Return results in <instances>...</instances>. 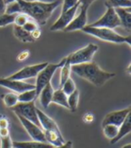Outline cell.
<instances>
[{
  "label": "cell",
  "mask_w": 131,
  "mask_h": 148,
  "mask_svg": "<svg viewBox=\"0 0 131 148\" xmlns=\"http://www.w3.org/2000/svg\"><path fill=\"white\" fill-rule=\"evenodd\" d=\"M62 4V0H55L52 3H41V2H29L24 0L8 4L6 5L5 14H24L33 20L38 25H44L53 12Z\"/></svg>",
  "instance_id": "cell-1"
},
{
  "label": "cell",
  "mask_w": 131,
  "mask_h": 148,
  "mask_svg": "<svg viewBox=\"0 0 131 148\" xmlns=\"http://www.w3.org/2000/svg\"><path fill=\"white\" fill-rule=\"evenodd\" d=\"M71 72L75 74L82 79L90 82L92 84L101 87L105 84L109 80L114 77L116 75L104 71L98 64L95 62H89L80 65L71 66Z\"/></svg>",
  "instance_id": "cell-2"
},
{
  "label": "cell",
  "mask_w": 131,
  "mask_h": 148,
  "mask_svg": "<svg viewBox=\"0 0 131 148\" xmlns=\"http://www.w3.org/2000/svg\"><path fill=\"white\" fill-rule=\"evenodd\" d=\"M82 31L87 34H89V35L93 36L103 41L115 43V44L127 43L128 46L131 45L130 33L127 36H123L116 32L114 30L108 29V28H101V27H91L89 25H86Z\"/></svg>",
  "instance_id": "cell-3"
},
{
  "label": "cell",
  "mask_w": 131,
  "mask_h": 148,
  "mask_svg": "<svg viewBox=\"0 0 131 148\" xmlns=\"http://www.w3.org/2000/svg\"><path fill=\"white\" fill-rule=\"evenodd\" d=\"M66 62V58H64L60 62L58 63H48V65L42 69V70L36 76V83H35V91L37 97L40 91L44 87L51 82L52 77L58 69L61 68Z\"/></svg>",
  "instance_id": "cell-4"
},
{
  "label": "cell",
  "mask_w": 131,
  "mask_h": 148,
  "mask_svg": "<svg viewBox=\"0 0 131 148\" xmlns=\"http://www.w3.org/2000/svg\"><path fill=\"white\" fill-rule=\"evenodd\" d=\"M98 49L99 47L97 45L93 44V43H90V44L86 45L85 47L79 49L78 50L73 52V53L69 54L67 57V58L71 66L89 63L92 62L93 58L96 52L98 51Z\"/></svg>",
  "instance_id": "cell-5"
},
{
  "label": "cell",
  "mask_w": 131,
  "mask_h": 148,
  "mask_svg": "<svg viewBox=\"0 0 131 148\" xmlns=\"http://www.w3.org/2000/svg\"><path fill=\"white\" fill-rule=\"evenodd\" d=\"M11 110L15 113L16 116H21L40 127L34 101L18 102L14 107L11 108Z\"/></svg>",
  "instance_id": "cell-6"
},
{
  "label": "cell",
  "mask_w": 131,
  "mask_h": 148,
  "mask_svg": "<svg viewBox=\"0 0 131 148\" xmlns=\"http://www.w3.org/2000/svg\"><path fill=\"white\" fill-rule=\"evenodd\" d=\"M106 12L104 14L98 19L96 22L89 24L91 27H101V28H108L114 30L117 27L120 26V22L118 17V14H116L115 8L106 6Z\"/></svg>",
  "instance_id": "cell-7"
},
{
  "label": "cell",
  "mask_w": 131,
  "mask_h": 148,
  "mask_svg": "<svg viewBox=\"0 0 131 148\" xmlns=\"http://www.w3.org/2000/svg\"><path fill=\"white\" fill-rule=\"evenodd\" d=\"M48 63L49 62H42L35 65L24 66L22 69H20L19 71L11 75L8 78L12 80H20V81H24L26 79H30V78H34L48 65Z\"/></svg>",
  "instance_id": "cell-8"
},
{
  "label": "cell",
  "mask_w": 131,
  "mask_h": 148,
  "mask_svg": "<svg viewBox=\"0 0 131 148\" xmlns=\"http://www.w3.org/2000/svg\"><path fill=\"white\" fill-rule=\"evenodd\" d=\"M88 9H89V7L79 5V7H78V10H77L75 16L71 21V23L64 29V32H70L80 31V30L82 31L87 25V21H88V17H87Z\"/></svg>",
  "instance_id": "cell-9"
},
{
  "label": "cell",
  "mask_w": 131,
  "mask_h": 148,
  "mask_svg": "<svg viewBox=\"0 0 131 148\" xmlns=\"http://www.w3.org/2000/svg\"><path fill=\"white\" fill-rule=\"evenodd\" d=\"M0 86L9 89L13 91V92H15L17 94L29 90L35 89V84L26 83L24 81H20V80H12L9 79L8 77L0 78Z\"/></svg>",
  "instance_id": "cell-10"
},
{
  "label": "cell",
  "mask_w": 131,
  "mask_h": 148,
  "mask_svg": "<svg viewBox=\"0 0 131 148\" xmlns=\"http://www.w3.org/2000/svg\"><path fill=\"white\" fill-rule=\"evenodd\" d=\"M79 5L78 4L75 6H74L71 9H69L66 12L61 13L60 16L58 17V19L52 24V26L50 27V31L51 32H57V31H64V29L67 27V26L71 23V21L74 19V17L75 16L78 7H79Z\"/></svg>",
  "instance_id": "cell-11"
},
{
  "label": "cell",
  "mask_w": 131,
  "mask_h": 148,
  "mask_svg": "<svg viewBox=\"0 0 131 148\" xmlns=\"http://www.w3.org/2000/svg\"><path fill=\"white\" fill-rule=\"evenodd\" d=\"M17 118L19 119L21 124L26 130V132L29 134V136L33 139L34 141H38V142H46L44 132L41 127H38L34 123L31 122V121L27 120L26 119L21 117V116H17Z\"/></svg>",
  "instance_id": "cell-12"
},
{
  "label": "cell",
  "mask_w": 131,
  "mask_h": 148,
  "mask_svg": "<svg viewBox=\"0 0 131 148\" xmlns=\"http://www.w3.org/2000/svg\"><path fill=\"white\" fill-rule=\"evenodd\" d=\"M130 112V107H128L126 109L120 110H116V111H112L110 112L104 117L102 120V127L106 126V125H114L116 127H119L125 119L128 117V115Z\"/></svg>",
  "instance_id": "cell-13"
},
{
  "label": "cell",
  "mask_w": 131,
  "mask_h": 148,
  "mask_svg": "<svg viewBox=\"0 0 131 148\" xmlns=\"http://www.w3.org/2000/svg\"><path fill=\"white\" fill-rule=\"evenodd\" d=\"M36 112L40 127L43 129V131H60L58 124L54 119H52L38 108H36Z\"/></svg>",
  "instance_id": "cell-14"
},
{
  "label": "cell",
  "mask_w": 131,
  "mask_h": 148,
  "mask_svg": "<svg viewBox=\"0 0 131 148\" xmlns=\"http://www.w3.org/2000/svg\"><path fill=\"white\" fill-rule=\"evenodd\" d=\"M116 14L120 22V26L128 31L131 29V7H118L115 8Z\"/></svg>",
  "instance_id": "cell-15"
},
{
  "label": "cell",
  "mask_w": 131,
  "mask_h": 148,
  "mask_svg": "<svg viewBox=\"0 0 131 148\" xmlns=\"http://www.w3.org/2000/svg\"><path fill=\"white\" fill-rule=\"evenodd\" d=\"M130 132H131V113H129V114L128 115V117L123 121V123L119 127L118 134H117L116 137L110 141V144L114 145V144L118 143L120 139H122L127 135L130 134Z\"/></svg>",
  "instance_id": "cell-16"
},
{
  "label": "cell",
  "mask_w": 131,
  "mask_h": 148,
  "mask_svg": "<svg viewBox=\"0 0 131 148\" xmlns=\"http://www.w3.org/2000/svg\"><path fill=\"white\" fill-rule=\"evenodd\" d=\"M54 89H53V86H52L51 83L48 84L44 88H43L40 94H39V98H40V104L42 105L43 108L48 109L49 104L51 103V100H52V96H53V93H54Z\"/></svg>",
  "instance_id": "cell-17"
},
{
  "label": "cell",
  "mask_w": 131,
  "mask_h": 148,
  "mask_svg": "<svg viewBox=\"0 0 131 148\" xmlns=\"http://www.w3.org/2000/svg\"><path fill=\"white\" fill-rule=\"evenodd\" d=\"M44 132L46 142L53 147L62 145L66 141L60 131H43Z\"/></svg>",
  "instance_id": "cell-18"
},
{
  "label": "cell",
  "mask_w": 131,
  "mask_h": 148,
  "mask_svg": "<svg viewBox=\"0 0 131 148\" xmlns=\"http://www.w3.org/2000/svg\"><path fill=\"white\" fill-rule=\"evenodd\" d=\"M14 148H53L51 145L47 142L29 141V142H17L13 141Z\"/></svg>",
  "instance_id": "cell-19"
},
{
  "label": "cell",
  "mask_w": 131,
  "mask_h": 148,
  "mask_svg": "<svg viewBox=\"0 0 131 148\" xmlns=\"http://www.w3.org/2000/svg\"><path fill=\"white\" fill-rule=\"evenodd\" d=\"M51 103H56L58 105L62 106L66 109H68V103H67V95L61 90L60 88L57 91H54L53 96H52Z\"/></svg>",
  "instance_id": "cell-20"
},
{
  "label": "cell",
  "mask_w": 131,
  "mask_h": 148,
  "mask_svg": "<svg viewBox=\"0 0 131 148\" xmlns=\"http://www.w3.org/2000/svg\"><path fill=\"white\" fill-rule=\"evenodd\" d=\"M14 35L15 36V38H17L18 40H20L23 42L25 43H30V42H34V40L31 35V33L27 32L26 31H24L22 27H18V26H14Z\"/></svg>",
  "instance_id": "cell-21"
},
{
  "label": "cell",
  "mask_w": 131,
  "mask_h": 148,
  "mask_svg": "<svg viewBox=\"0 0 131 148\" xmlns=\"http://www.w3.org/2000/svg\"><path fill=\"white\" fill-rule=\"evenodd\" d=\"M80 92L77 89L75 90L74 92L69 94L67 96V103H68V110L71 111H75L78 108V103H79Z\"/></svg>",
  "instance_id": "cell-22"
},
{
  "label": "cell",
  "mask_w": 131,
  "mask_h": 148,
  "mask_svg": "<svg viewBox=\"0 0 131 148\" xmlns=\"http://www.w3.org/2000/svg\"><path fill=\"white\" fill-rule=\"evenodd\" d=\"M3 101L5 103V105L7 108H13L14 107L17 103H18V94L15 92H7L4 94L3 96Z\"/></svg>",
  "instance_id": "cell-23"
},
{
  "label": "cell",
  "mask_w": 131,
  "mask_h": 148,
  "mask_svg": "<svg viewBox=\"0 0 131 148\" xmlns=\"http://www.w3.org/2000/svg\"><path fill=\"white\" fill-rule=\"evenodd\" d=\"M61 71H60V87L63 85V84L70 77V74H71V65L70 63L68 62V60L66 57V62L63 65V66L60 68Z\"/></svg>",
  "instance_id": "cell-24"
},
{
  "label": "cell",
  "mask_w": 131,
  "mask_h": 148,
  "mask_svg": "<svg viewBox=\"0 0 131 148\" xmlns=\"http://www.w3.org/2000/svg\"><path fill=\"white\" fill-rule=\"evenodd\" d=\"M37 98V94L35 89L33 90H29L23 92H21L18 94V101L19 102H31L34 101Z\"/></svg>",
  "instance_id": "cell-25"
},
{
  "label": "cell",
  "mask_w": 131,
  "mask_h": 148,
  "mask_svg": "<svg viewBox=\"0 0 131 148\" xmlns=\"http://www.w3.org/2000/svg\"><path fill=\"white\" fill-rule=\"evenodd\" d=\"M102 131L105 137L111 141L112 139L116 137L119 131V127H116L114 125H106L102 127Z\"/></svg>",
  "instance_id": "cell-26"
},
{
  "label": "cell",
  "mask_w": 131,
  "mask_h": 148,
  "mask_svg": "<svg viewBox=\"0 0 131 148\" xmlns=\"http://www.w3.org/2000/svg\"><path fill=\"white\" fill-rule=\"evenodd\" d=\"M105 5L113 8L131 7V0H106Z\"/></svg>",
  "instance_id": "cell-27"
},
{
  "label": "cell",
  "mask_w": 131,
  "mask_h": 148,
  "mask_svg": "<svg viewBox=\"0 0 131 148\" xmlns=\"http://www.w3.org/2000/svg\"><path fill=\"white\" fill-rule=\"evenodd\" d=\"M60 89L66 93V95H67V96H68L69 94H71L72 92H75V90L76 89V87H75V84L74 80L72 79L71 77H69L68 79L63 84V85L60 87Z\"/></svg>",
  "instance_id": "cell-28"
},
{
  "label": "cell",
  "mask_w": 131,
  "mask_h": 148,
  "mask_svg": "<svg viewBox=\"0 0 131 148\" xmlns=\"http://www.w3.org/2000/svg\"><path fill=\"white\" fill-rule=\"evenodd\" d=\"M16 14H4L0 15V27H5L9 24H14V21Z\"/></svg>",
  "instance_id": "cell-29"
},
{
  "label": "cell",
  "mask_w": 131,
  "mask_h": 148,
  "mask_svg": "<svg viewBox=\"0 0 131 148\" xmlns=\"http://www.w3.org/2000/svg\"><path fill=\"white\" fill-rule=\"evenodd\" d=\"M30 20V17L27 16L24 14H16L15 18L14 21V24L15 26H18V27H23V26Z\"/></svg>",
  "instance_id": "cell-30"
},
{
  "label": "cell",
  "mask_w": 131,
  "mask_h": 148,
  "mask_svg": "<svg viewBox=\"0 0 131 148\" xmlns=\"http://www.w3.org/2000/svg\"><path fill=\"white\" fill-rule=\"evenodd\" d=\"M79 4V0H62V8H61V13L66 12L69 9H71L74 6Z\"/></svg>",
  "instance_id": "cell-31"
},
{
  "label": "cell",
  "mask_w": 131,
  "mask_h": 148,
  "mask_svg": "<svg viewBox=\"0 0 131 148\" xmlns=\"http://www.w3.org/2000/svg\"><path fill=\"white\" fill-rule=\"evenodd\" d=\"M0 148H14L10 135L0 137Z\"/></svg>",
  "instance_id": "cell-32"
},
{
  "label": "cell",
  "mask_w": 131,
  "mask_h": 148,
  "mask_svg": "<svg viewBox=\"0 0 131 148\" xmlns=\"http://www.w3.org/2000/svg\"><path fill=\"white\" fill-rule=\"evenodd\" d=\"M24 31H26L27 32H29V33H31V32H32L33 31H35L36 29H38L39 28V25L34 22L33 20H32V19H30L27 23H26L23 27H22Z\"/></svg>",
  "instance_id": "cell-33"
},
{
  "label": "cell",
  "mask_w": 131,
  "mask_h": 148,
  "mask_svg": "<svg viewBox=\"0 0 131 148\" xmlns=\"http://www.w3.org/2000/svg\"><path fill=\"white\" fill-rule=\"evenodd\" d=\"M30 55H31V52H30L28 49H25V50L20 52V53H19L18 55H17L16 59H17V61L23 62V61H24V60L27 59V58L30 57Z\"/></svg>",
  "instance_id": "cell-34"
},
{
  "label": "cell",
  "mask_w": 131,
  "mask_h": 148,
  "mask_svg": "<svg viewBox=\"0 0 131 148\" xmlns=\"http://www.w3.org/2000/svg\"><path fill=\"white\" fill-rule=\"evenodd\" d=\"M93 119H94V116L93 113H86L83 117V120L85 123H91L93 121Z\"/></svg>",
  "instance_id": "cell-35"
},
{
  "label": "cell",
  "mask_w": 131,
  "mask_h": 148,
  "mask_svg": "<svg viewBox=\"0 0 131 148\" xmlns=\"http://www.w3.org/2000/svg\"><path fill=\"white\" fill-rule=\"evenodd\" d=\"M31 35H32V39L34 40H38L40 37V35H41V31L38 28L35 31H33L32 32H31Z\"/></svg>",
  "instance_id": "cell-36"
},
{
  "label": "cell",
  "mask_w": 131,
  "mask_h": 148,
  "mask_svg": "<svg viewBox=\"0 0 131 148\" xmlns=\"http://www.w3.org/2000/svg\"><path fill=\"white\" fill-rule=\"evenodd\" d=\"M8 126H9V122H8L6 118L2 117L1 119H0V128L8 127Z\"/></svg>",
  "instance_id": "cell-37"
},
{
  "label": "cell",
  "mask_w": 131,
  "mask_h": 148,
  "mask_svg": "<svg viewBox=\"0 0 131 148\" xmlns=\"http://www.w3.org/2000/svg\"><path fill=\"white\" fill-rule=\"evenodd\" d=\"M94 1H96V0H79V4L80 5L89 7Z\"/></svg>",
  "instance_id": "cell-38"
},
{
  "label": "cell",
  "mask_w": 131,
  "mask_h": 148,
  "mask_svg": "<svg viewBox=\"0 0 131 148\" xmlns=\"http://www.w3.org/2000/svg\"><path fill=\"white\" fill-rule=\"evenodd\" d=\"M6 4L5 0H0V15L5 14V9H6Z\"/></svg>",
  "instance_id": "cell-39"
},
{
  "label": "cell",
  "mask_w": 131,
  "mask_h": 148,
  "mask_svg": "<svg viewBox=\"0 0 131 148\" xmlns=\"http://www.w3.org/2000/svg\"><path fill=\"white\" fill-rule=\"evenodd\" d=\"M53 148H73V142L72 141H66L62 145L53 147Z\"/></svg>",
  "instance_id": "cell-40"
},
{
  "label": "cell",
  "mask_w": 131,
  "mask_h": 148,
  "mask_svg": "<svg viewBox=\"0 0 131 148\" xmlns=\"http://www.w3.org/2000/svg\"><path fill=\"white\" fill-rule=\"evenodd\" d=\"M24 1H29V2H41V3H52L55 0H24Z\"/></svg>",
  "instance_id": "cell-41"
},
{
  "label": "cell",
  "mask_w": 131,
  "mask_h": 148,
  "mask_svg": "<svg viewBox=\"0 0 131 148\" xmlns=\"http://www.w3.org/2000/svg\"><path fill=\"white\" fill-rule=\"evenodd\" d=\"M15 1H17V0H5V2L6 5L11 4V3H14V2H15Z\"/></svg>",
  "instance_id": "cell-42"
},
{
  "label": "cell",
  "mask_w": 131,
  "mask_h": 148,
  "mask_svg": "<svg viewBox=\"0 0 131 148\" xmlns=\"http://www.w3.org/2000/svg\"><path fill=\"white\" fill-rule=\"evenodd\" d=\"M121 148H131V145H130V144H128V145H125L124 146H122Z\"/></svg>",
  "instance_id": "cell-43"
},
{
  "label": "cell",
  "mask_w": 131,
  "mask_h": 148,
  "mask_svg": "<svg viewBox=\"0 0 131 148\" xmlns=\"http://www.w3.org/2000/svg\"><path fill=\"white\" fill-rule=\"evenodd\" d=\"M128 75H130V64L128 65Z\"/></svg>",
  "instance_id": "cell-44"
}]
</instances>
